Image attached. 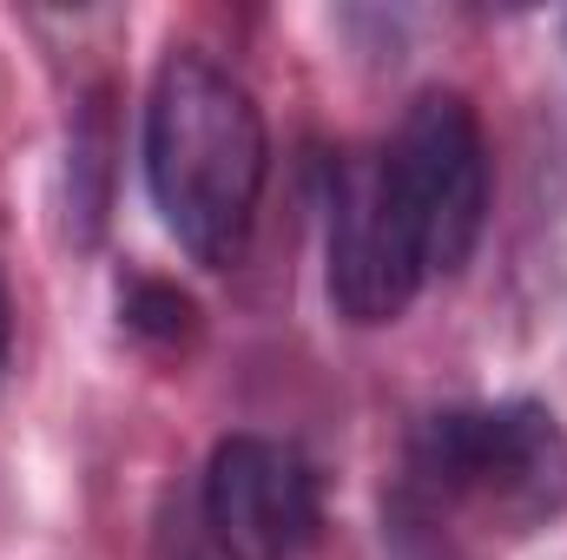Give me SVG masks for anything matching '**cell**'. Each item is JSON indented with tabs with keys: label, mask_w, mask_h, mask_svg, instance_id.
<instances>
[{
	"label": "cell",
	"mask_w": 567,
	"mask_h": 560,
	"mask_svg": "<svg viewBox=\"0 0 567 560\" xmlns=\"http://www.w3.org/2000/svg\"><path fill=\"white\" fill-rule=\"evenodd\" d=\"M271 178V133L251 86L198 46H172L145 100V185L165 231L205 265L231 271L251 245Z\"/></svg>",
	"instance_id": "6da1fadb"
},
{
	"label": "cell",
	"mask_w": 567,
	"mask_h": 560,
	"mask_svg": "<svg viewBox=\"0 0 567 560\" xmlns=\"http://www.w3.org/2000/svg\"><path fill=\"white\" fill-rule=\"evenodd\" d=\"M410 468L429 495L502 535H535L567 508V428L528 396L429 416L410 442Z\"/></svg>",
	"instance_id": "7a4b0ae2"
},
{
	"label": "cell",
	"mask_w": 567,
	"mask_h": 560,
	"mask_svg": "<svg viewBox=\"0 0 567 560\" xmlns=\"http://www.w3.org/2000/svg\"><path fill=\"white\" fill-rule=\"evenodd\" d=\"M383 158V185L423 251L429 278H455L488 225V139L462 93H416L396 120Z\"/></svg>",
	"instance_id": "3957f363"
},
{
	"label": "cell",
	"mask_w": 567,
	"mask_h": 560,
	"mask_svg": "<svg viewBox=\"0 0 567 560\" xmlns=\"http://www.w3.org/2000/svg\"><path fill=\"white\" fill-rule=\"evenodd\" d=\"M323 278H330V303L377 330L396 323L416 290L429 283L423 251L383 185V158L377 152H343L330 158V191H323Z\"/></svg>",
	"instance_id": "277c9868"
},
{
	"label": "cell",
	"mask_w": 567,
	"mask_h": 560,
	"mask_svg": "<svg viewBox=\"0 0 567 560\" xmlns=\"http://www.w3.org/2000/svg\"><path fill=\"white\" fill-rule=\"evenodd\" d=\"M205 528L218 560H303L323 535L317 468L278 435H225L205 468Z\"/></svg>",
	"instance_id": "5b68a950"
},
{
	"label": "cell",
	"mask_w": 567,
	"mask_h": 560,
	"mask_svg": "<svg viewBox=\"0 0 567 560\" xmlns=\"http://www.w3.org/2000/svg\"><path fill=\"white\" fill-rule=\"evenodd\" d=\"M120 317H126V330H140L145 343H192L198 336V303L178 283H158V278L126 283L120 290Z\"/></svg>",
	"instance_id": "8992f818"
},
{
	"label": "cell",
	"mask_w": 567,
	"mask_h": 560,
	"mask_svg": "<svg viewBox=\"0 0 567 560\" xmlns=\"http://www.w3.org/2000/svg\"><path fill=\"white\" fill-rule=\"evenodd\" d=\"M7 350H13V310H7V290H0V376H7Z\"/></svg>",
	"instance_id": "52a82bcc"
}]
</instances>
